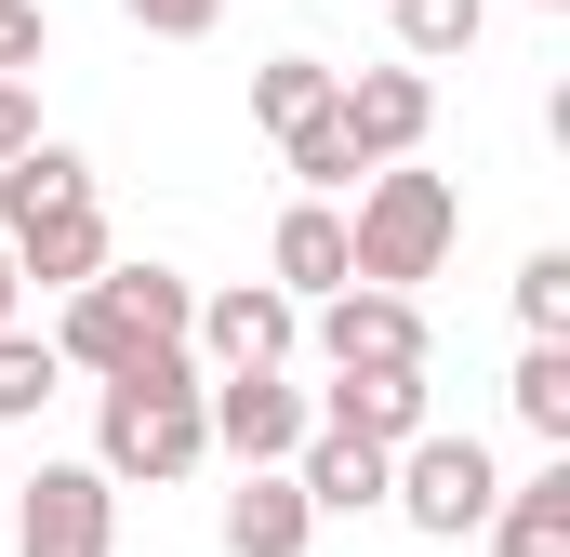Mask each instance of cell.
<instances>
[{
    "label": "cell",
    "instance_id": "cell-1",
    "mask_svg": "<svg viewBox=\"0 0 570 557\" xmlns=\"http://www.w3.org/2000/svg\"><path fill=\"white\" fill-rule=\"evenodd\" d=\"M186 319H199V292L173 266H107V278H80L67 292V319L40 332L67 372H94V385H120V372H146V359H173L186 345Z\"/></svg>",
    "mask_w": 570,
    "mask_h": 557
},
{
    "label": "cell",
    "instance_id": "cell-2",
    "mask_svg": "<svg viewBox=\"0 0 570 557\" xmlns=\"http://www.w3.org/2000/svg\"><path fill=\"white\" fill-rule=\"evenodd\" d=\"M199 451H213V424H199V359L173 345V359H146L107 385V412H94V478L107 491H173V478H199Z\"/></svg>",
    "mask_w": 570,
    "mask_h": 557
},
{
    "label": "cell",
    "instance_id": "cell-3",
    "mask_svg": "<svg viewBox=\"0 0 570 557\" xmlns=\"http://www.w3.org/2000/svg\"><path fill=\"white\" fill-rule=\"evenodd\" d=\"M451 240H464V199H451V173L385 159V173L358 186V226H345V292H412V278L451 266Z\"/></svg>",
    "mask_w": 570,
    "mask_h": 557
},
{
    "label": "cell",
    "instance_id": "cell-4",
    "mask_svg": "<svg viewBox=\"0 0 570 557\" xmlns=\"http://www.w3.org/2000/svg\"><path fill=\"white\" fill-rule=\"evenodd\" d=\"M385 505L425 531V545H464V531H491V505H504V478H491V451L478 438H451V424H425L399 465H385Z\"/></svg>",
    "mask_w": 570,
    "mask_h": 557
},
{
    "label": "cell",
    "instance_id": "cell-5",
    "mask_svg": "<svg viewBox=\"0 0 570 557\" xmlns=\"http://www.w3.org/2000/svg\"><path fill=\"white\" fill-rule=\"evenodd\" d=\"M199 424H213V451H239V478H266V465H292L318 438V399L292 372H213L199 385Z\"/></svg>",
    "mask_w": 570,
    "mask_h": 557
},
{
    "label": "cell",
    "instance_id": "cell-6",
    "mask_svg": "<svg viewBox=\"0 0 570 557\" xmlns=\"http://www.w3.org/2000/svg\"><path fill=\"white\" fill-rule=\"evenodd\" d=\"M13 557H120V491L94 465H40L13 491Z\"/></svg>",
    "mask_w": 570,
    "mask_h": 557
},
{
    "label": "cell",
    "instance_id": "cell-7",
    "mask_svg": "<svg viewBox=\"0 0 570 557\" xmlns=\"http://www.w3.org/2000/svg\"><path fill=\"white\" fill-rule=\"evenodd\" d=\"M438 120V80L425 67H358V80H332V134H345V159L358 173H385V159H412Z\"/></svg>",
    "mask_w": 570,
    "mask_h": 557
},
{
    "label": "cell",
    "instance_id": "cell-8",
    "mask_svg": "<svg viewBox=\"0 0 570 557\" xmlns=\"http://www.w3.org/2000/svg\"><path fill=\"white\" fill-rule=\"evenodd\" d=\"M186 345H199L213 372H279L292 345H305V305H292V292H266V278H239V292H199Z\"/></svg>",
    "mask_w": 570,
    "mask_h": 557
},
{
    "label": "cell",
    "instance_id": "cell-9",
    "mask_svg": "<svg viewBox=\"0 0 570 557\" xmlns=\"http://www.w3.org/2000/svg\"><path fill=\"white\" fill-rule=\"evenodd\" d=\"M318 359L332 372H425V305L412 292H332L318 305Z\"/></svg>",
    "mask_w": 570,
    "mask_h": 557
},
{
    "label": "cell",
    "instance_id": "cell-10",
    "mask_svg": "<svg viewBox=\"0 0 570 557\" xmlns=\"http://www.w3.org/2000/svg\"><path fill=\"white\" fill-rule=\"evenodd\" d=\"M0 253H13V278H40V292H80V278L120 266V253H107V199H53V213H27Z\"/></svg>",
    "mask_w": 570,
    "mask_h": 557
},
{
    "label": "cell",
    "instance_id": "cell-11",
    "mask_svg": "<svg viewBox=\"0 0 570 557\" xmlns=\"http://www.w3.org/2000/svg\"><path fill=\"white\" fill-rule=\"evenodd\" d=\"M318 424L332 438H372V451H412L438 424V399H425V372H332L318 385Z\"/></svg>",
    "mask_w": 570,
    "mask_h": 557
},
{
    "label": "cell",
    "instance_id": "cell-12",
    "mask_svg": "<svg viewBox=\"0 0 570 557\" xmlns=\"http://www.w3.org/2000/svg\"><path fill=\"white\" fill-rule=\"evenodd\" d=\"M385 465H399V451H372V438H332V424H318V438L292 451V491H305V518H372V505H385Z\"/></svg>",
    "mask_w": 570,
    "mask_h": 557
},
{
    "label": "cell",
    "instance_id": "cell-13",
    "mask_svg": "<svg viewBox=\"0 0 570 557\" xmlns=\"http://www.w3.org/2000/svg\"><path fill=\"white\" fill-rule=\"evenodd\" d=\"M266 292H292V305H332V292H345V213H332V199H292L279 213V240H266Z\"/></svg>",
    "mask_w": 570,
    "mask_h": 557
},
{
    "label": "cell",
    "instance_id": "cell-14",
    "mask_svg": "<svg viewBox=\"0 0 570 557\" xmlns=\"http://www.w3.org/2000/svg\"><path fill=\"white\" fill-rule=\"evenodd\" d=\"M305 491H292V465H266V478H239L226 491V557H305Z\"/></svg>",
    "mask_w": 570,
    "mask_h": 557
},
{
    "label": "cell",
    "instance_id": "cell-15",
    "mask_svg": "<svg viewBox=\"0 0 570 557\" xmlns=\"http://www.w3.org/2000/svg\"><path fill=\"white\" fill-rule=\"evenodd\" d=\"M491 557H570V465L518 478V491L491 505Z\"/></svg>",
    "mask_w": 570,
    "mask_h": 557
},
{
    "label": "cell",
    "instance_id": "cell-16",
    "mask_svg": "<svg viewBox=\"0 0 570 557\" xmlns=\"http://www.w3.org/2000/svg\"><path fill=\"white\" fill-rule=\"evenodd\" d=\"M53 199H94V173H80V146H53V134H40L13 173H0V240H13L27 213H53Z\"/></svg>",
    "mask_w": 570,
    "mask_h": 557
},
{
    "label": "cell",
    "instance_id": "cell-17",
    "mask_svg": "<svg viewBox=\"0 0 570 557\" xmlns=\"http://www.w3.org/2000/svg\"><path fill=\"white\" fill-rule=\"evenodd\" d=\"M253 120H266V134L332 120V67H318V53H266V67H253Z\"/></svg>",
    "mask_w": 570,
    "mask_h": 557
},
{
    "label": "cell",
    "instance_id": "cell-18",
    "mask_svg": "<svg viewBox=\"0 0 570 557\" xmlns=\"http://www.w3.org/2000/svg\"><path fill=\"white\" fill-rule=\"evenodd\" d=\"M385 13H399V53H412V67L478 53V27H491V0H385Z\"/></svg>",
    "mask_w": 570,
    "mask_h": 557
},
{
    "label": "cell",
    "instance_id": "cell-19",
    "mask_svg": "<svg viewBox=\"0 0 570 557\" xmlns=\"http://www.w3.org/2000/svg\"><path fill=\"white\" fill-rule=\"evenodd\" d=\"M518 424L570 451V345H531V359H518Z\"/></svg>",
    "mask_w": 570,
    "mask_h": 557
},
{
    "label": "cell",
    "instance_id": "cell-20",
    "mask_svg": "<svg viewBox=\"0 0 570 557\" xmlns=\"http://www.w3.org/2000/svg\"><path fill=\"white\" fill-rule=\"evenodd\" d=\"M53 372H67V359H53L40 332H0V424H27V412H40V399H53Z\"/></svg>",
    "mask_w": 570,
    "mask_h": 557
},
{
    "label": "cell",
    "instance_id": "cell-21",
    "mask_svg": "<svg viewBox=\"0 0 570 557\" xmlns=\"http://www.w3.org/2000/svg\"><path fill=\"white\" fill-rule=\"evenodd\" d=\"M518 319H531V345H570V253L518 266Z\"/></svg>",
    "mask_w": 570,
    "mask_h": 557
},
{
    "label": "cell",
    "instance_id": "cell-22",
    "mask_svg": "<svg viewBox=\"0 0 570 557\" xmlns=\"http://www.w3.org/2000/svg\"><path fill=\"white\" fill-rule=\"evenodd\" d=\"M279 159H292V186H305V199L358 186V159H345V134H332V120H305V134H279Z\"/></svg>",
    "mask_w": 570,
    "mask_h": 557
},
{
    "label": "cell",
    "instance_id": "cell-23",
    "mask_svg": "<svg viewBox=\"0 0 570 557\" xmlns=\"http://www.w3.org/2000/svg\"><path fill=\"white\" fill-rule=\"evenodd\" d=\"M40 53H53V13L40 0H0V80H27Z\"/></svg>",
    "mask_w": 570,
    "mask_h": 557
},
{
    "label": "cell",
    "instance_id": "cell-24",
    "mask_svg": "<svg viewBox=\"0 0 570 557\" xmlns=\"http://www.w3.org/2000/svg\"><path fill=\"white\" fill-rule=\"evenodd\" d=\"M120 13H134L146 40H213V13H226V0H120Z\"/></svg>",
    "mask_w": 570,
    "mask_h": 557
},
{
    "label": "cell",
    "instance_id": "cell-25",
    "mask_svg": "<svg viewBox=\"0 0 570 557\" xmlns=\"http://www.w3.org/2000/svg\"><path fill=\"white\" fill-rule=\"evenodd\" d=\"M27 146H40V94H27V80H0V173H13Z\"/></svg>",
    "mask_w": 570,
    "mask_h": 557
},
{
    "label": "cell",
    "instance_id": "cell-26",
    "mask_svg": "<svg viewBox=\"0 0 570 557\" xmlns=\"http://www.w3.org/2000/svg\"><path fill=\"white\" fill-rule=\"evenodd\" d=\"M13 292H27V278H13V253H0V332H13Z\"/></svg>",
    "mask_w": 570,
    "mask_h": 557
},
{
    "label": "cell",
    "instance_id": "cell-27",
    "mask_svg": "<svg viewBox=\"0 0 570 557\" xmlns=\"http://www.w3.org/2000/svg\"><path fill=\"white\" fill-rule=\"evenodd\" d=\"M531 13H570V0H531Z\"/></svg>",
    "mask_w": 570,
    "mask_h": 557
}]
</instances>
